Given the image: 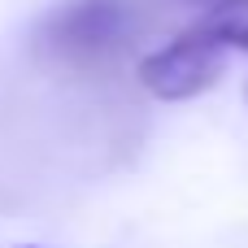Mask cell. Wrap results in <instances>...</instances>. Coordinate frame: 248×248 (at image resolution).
<instances>
[{"instance_id": "obj_4", "label": "cell", "mask_w": 248, "mask_h": 248, "mask_svg": "<svg viewBox=\"0 0 248 248\" xmlns=\"http://www.w3.org/2000/svg\"><path fill=\"white\" fill-rule=\"evenodd\" d=\"M244 100H248V83H244Z\"/></svg>"}, {"instance_id": "obj_5", "label": "cell", "mask_w": 248, "mask_h": 248, "mask_svg": "<svg viewBox=\"0 0 248 248\" xmlns=\"http://www.w3.org/2000/svg\"><path fill=\"white\" fill-rule=\"evenodd\" d=\"M22 248H39V244H22Z\"/></svg>"}, {"instance_id": "obj_1", "label": "cell", "mask_w": 248, "mask_h": 248, "mask_svg": "<svg viewBox=\"0 0 248 248\" xmlns=\"http://www.w3.org/2000/svg\"><path fill=\"white\" fill-rule=\"evenodd\" d=\"M135 17L122 0H65L39 22V52L70 70L105 65L126 48Z\"/></svg>"}, {"instance_id": "obj_2", "label": "cell", "mask_w": 248, "mask_h": 248, "mask_svg": "<svg viewBox=\"0 0 248 248\" xmlns=\"http://www.w3.org/2000/svg\"><path fill=\"white\" fill-rule=\"evenodd\" d=\"M222 70H227V48L214 35H205L201 26H192L140 61V87L153 100L179 105V100L205 96L222 78Z\"/></svg>"}, {"instance_id": "obj_6", "label": "cell", "mask_w": 248, "mask_h": 248, "mask_svg": "<svg viewBox=\"0 0 248 248\" xmlns=\"http://www.w3.org/2000/svg\"><path fill=\"white\" fill-rule=\"evenodd\" d=\"M201 4H209V0H201Z\"/></svg>"}, {"instance_id": "obj_3", "label": "cell", "mask_w": 248, "mask_h": 248, "mask_svg": "<svg viewBox=\"0 0 248 248\" xmlns=\"http://www.w3.org/2000/svg\"><path fill=\"white\" fill-rule=\"evenodd\" d=\"M196 26L205 35H214L227 52L231 48L248 52V0H209Z\"/></svg>"}]
</instances>
